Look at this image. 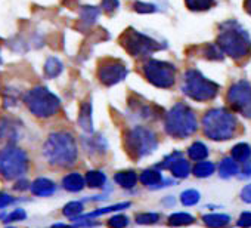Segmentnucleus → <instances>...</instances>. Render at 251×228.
I'll return each mask as SVG.
<instances>
[{
	"label": "nucleus",
	"mask_w": 251,
	"mask_h": 228,
	"mask_svg": "<svg viewBox=\"0 0 251 228\" xmlns=\"http://www.w3.org/2000/svg\"><path fill=\"white\" fill-rule=\"evenodd\" d=\"M43 156L46 162L56 168H71L78 157V148L70 132H53L43 144Z\"/></svg>",
	"instance_id": "obj_1"
},
{
	"label": "nucleus",
	"mask_w": 251,
	"mask_h": 228,
	"mask_svg": "<svg viewBox=\"0 0 251 228\" xmlns=\"http://www.w3.org/2000/svg\"><path fill=\"white\" fill-rule=\"evenodd\" d=\"M204 134L214 141H225L232 138L236 120L232 114L225 108H214L204 114L202 117Z\"/></svg>",
	"instance_id": "obj_2"
},
{
	"label": "nucleus",
	"mask_w": 251,
	"mask_h": 228,
	"mask_svg": "<svg viewBox=\"0 0 251 228\" xmlns=\"http://www.w3.org/2000/svg\"><path fill=\"white\" fill-rule=\"evenodd\" d=\"M164 128L173 138H186L197 131L198 125L194 111L186 104L179 102L166 114Z\"/></svg>",
	"instance_id": "obj_3"
},
{
	"label": "nucleus",
	"mask_w": 251,
	"mask_h": 228,
	"mask_svg": "<svg viewBox=\"0 0 251 228\" xmlns=\"http://www.w3.org/2000/svg\"><path fill=\"white\" fill-rule=\"evenodd\" d=\"M24 102L33 116L39 119L52 117L61 108L59 98L45 86H36L28 90L24 96Z\"/></svg>",
	"instance_id": "obj_4"
},
{
	"label": "nucleus",
	"mask_w": 251,
	"mask_h": 228,
	"mask_svg": "<svg viewBox=\"0 0 251 228\" xmlns=\"http://www.w3.org/2000/svg\"><path fill=\"white\" fill-rule=\"evenodd\" d=\"M27 153L15 144H8L0 150V176L8 181L23 178L28 171Z\"/></svg>",
	"instance_id": "obj_5"
},
{
	"label": "nucleus",
	"mask_w": 251,
	"mask_h": 228,
	"mask_svg": "<svg viewBox=\"0 0 251 228\" xmlns=\"http://www.w3.org/2000/svg\"><path fill=\"white\" fill-rule=\"evenodd\" d=\"M157 137L145 126H135L124 135V148L133 160L150 156L157 148Z\"/></svg>",
	"instance_id": "obj_6"
},
{
	"label": "nucleus",
	"mask_w": 251,
	"mask_h": 228,
	"mask_svg": "<svg viewBox=\"0 0 251 228\" xmlns=\"http://www.w3.org/2000/svg\"><path fill=\"white\" fill-rule=\"evenodd\" d=\"M217 46L233 59H241L251 54V40L248 34L238 26L225 28L217 39Z\"/></svg>",
	"instance_id": "obj_7"
},
{
	"label": "nucleus",
	"mask_w": 251,
	"mask_h": 228,
	"mask_svg": "<svg viewBox=\"0 0 251 228\" xmlns=\"http://www.w3.org/2000/svg\"><path fill=\"white\" fill-rule=\"evenodd\" d=\"M182 90L185 95L195 101H208L213 99L219 92V85L205 79L200 71L189 70L185 74Z\"/></svg>",
	"instance_id": "obj_8"
},
{
	"label": "nucleus",
	"mask_w": 251,
	"mask_h": 228,
	"mask_svg": "<svg viewBox=\"0 0 251 228\" xmlns=\"http://www.w3.org/2000/svg\"><path fill=\"white\" fill-rule=\"evenodd\" d=\"M121 45L133 57H148L155 51H161L166 45H160L150 36L136 30H127L121 36Z\"/></svg>",
	"instance_id": "obj_9"
},
{
	"label": "nucleus",
	"mask_w": 251,
	"mask_h": 228,
	"mask_svg": "<svg viewBox=\"0 0 251 228\" xmlns=\"http://www.w3.org/2000/svg\"><path fill=\"white\" fill-rule=\"evenodd\" d=\"M144 74L147 80L161 89H169L175 85L176 80V68L170 62L158 61V59H150L144 65Z\"/></svg>",
	"instance_id": "obj_10"
},
{
	"label": "nucleus",
	"mask_w": 251,
	"mask_h": 228,
	"mask_svg": "<svg viewBox=\"0 0 251 228\" xmlns=\"http://www.w3.org/2000/svg\"><path fill=\"white\" fill-rule=\"evenodd\" d=\"M227 101L233 110L245 117H251V85L248 82H238L230 86Z\"/></svg>",
	"instance_id": "obj_11"
},
{
	"label": "nucleus",
	"mask_w": 251,
	"mask_h": 228,
	"mask_svg": "<svg viewBox=\"0 0 251 228\" xmlns=\"http://www.w3.org/2000/svg\"><path fill=\"white\" fill-rule=\"evenodd\" d=\"M129 74V70L118 59H105L98 70V77L102 85L114 86L123 82Z\"/></svg>",
	"instance_id": "obj_12"
},
{
	"label": "nucleus",
	"mask_w": 251,
	"mask_h": 228,
	"mask_svg": "<svg viewBox=\"0 0 251 228\" xmlns=\"http://www.w3.org/2000/svg\"><path fill=\"white\" fill-rule=\"evenodd\" d=\"M78 125L84 132H87V134L93 132V116H92V102L90 101H84L80 107Z\"/></svg>",
	"instance_id": "obj_13"
},
{
	"label": "nucleus",
	"mask_w": 251,
	"mask_h": 228,
	"mask_svg": "<svg viewBox=\"0 0 251 228\" xmlns=\"http://www.w3.org/2000/svg\"><path fill=\"white\" fill-rule=\"evenodd\" d=\"M31 191L34 196H39V197H48V196H52L56 190V185L52 179H48V178H37L31 185H30Z\"/></svg>",
	"instance_id": "obj_14"
},
{
	"label": "nucleus",
	"mask_w": 251,
	"mask_h": 228,
	"mask_svg": "<svg viewBox=\"0 0 251 228\" xmlns=\"http://www.w3.org/2000/svg\"><path fill=\"white\" fill-rule=\"evenodd\" d=\"M62 187L70 193H78L84 188V178L77 172L68 173L62 179Z\"/></svg>",
	"instance_id": "obj_15"
},
{
	"label": "nucleus",
	"mask_w": 251,
	"mask_h": 228,
	"mask_svg": "<svg viewBox=\"0 0 251 228\" xmlns=\"http://www.w3.org/2000/svg\"><path fill=\"white\" fill-rule=\"evenodd\" d=\"M114 181L117 182V185L130 190L136 185L138 182V175L135 171H120L114 175Z\"/></svg>",
	"instance_id": "obj_16"
},
{
	"label": "nucleus",
	"mask_w": 251,
	"mask_h": 228,
	"mask_svg": "<svg viewBox=\"0 0 251 228\" xmlns=\"http://www.w3.org/2000/svg\"><path fill=\"white\" fill-rule=\"evenodd\" d=\"M64 71V64L56 57H49L45 62V76L48 79H56Z\"/></svg>",
	"instance_id": "obj_17"
},
{
	"label": "nucleus",
	"mask_w": 251,
	"mask_h": 228,
	"mask_svg": "<svg viewBox=\"0 0 251 228\" xmlns=\"http://www.w3.org/2000/svg\"><path fill=\"white\" fill-rule=\"evenodd\" d=\"M17 135L15 123L8 117H0V141H11Z\"/></svg>",
	"instance_id": "obj_18"
},
{
	"label": "nucleus",
	"mask_w": 251,
	"mask_h": 228,
	"mask_svg": "<svg viewBox=\"0 0 251 228\" xmlns=\"http://www.w3.org/2000/svg\"><path fill=\"white\" fill-rule=\"evenodd\" d=\"M202 221L210 228H223L230 222V218L223 213H210V215H204Z\"/></svg>",
	"instance_id": "obj_19"
},
{
	"label": "nucleus",
	"mask_w": 251,
	"mask_h": 228,
	"mask_svg": "<svg viewBox=\"0 0 251 228\" xmlns=\"http://www.w3.org/2000/svg\"><path fill=\"white\" fill-rule=\"evenodd\" d=\"M106 182V176L100 171H89L84 176V184L90 188H102Z\"/></svg>",
	"instance_id": "obj_20"
},
{
	"label": "nucleus",
	"mask_w": 251,
	"mask_h": 228,
	"mask_svg": "<svg viewBox=\"0 0 251 228\" xmlns=\"http://www.w3.org/2000/svg\"><path fill=\"white\" fill-rule=\"evenodd\" d=\"M170 172L173 173V176L176 178H186L191 172V166H189V162H186L185 159L179 157L177 160H175L172 165H170Z\"/></svg>",
	"instance_id": "obj_21"
},
{
	"label": "nucleus",
	"mask_w": 251,
	"mask_h": 228,
	"mask_svg": "<svg viewBox=\"0 0 251 228\" xmlns=\"http://www.w3.org/2000/svg\"><path fill=\"white\" fill-rule=\"evenodd\" d=\"M100 11L96 6H83L81 14H80V21L84 24V27H90L96 23Z\"/></svg>",
	"instance_id": "obj_22"
},
{
	"label": "nucleus",
	"mask_w": 251,
	"mask_h": 228,
	"mask_svg": "<svg viewBox=\"0 0 251 228\" xmlns=\"http://www.w3.org/2000/svg\"><path fill=\"white\" fill-rule=\"evenodd\" d=\"M139 181L147 187H154V185H158L163 181V176L157 169H147V171H144L141 173Z\"/></svg>",
	"instance_id": "obj_23"
},
{
	"label": "nucleus",
	"mask_w": 251,
	"mask_h": 228,
	"mask_svg": "<svg viewBox=\"0 0 251 228\" xmlns=\"http://www.w3.org/2000/svg\"><path fill=\"white\" fill-rule=\"evenodd\" d=\"M219 172H220V176L222 178H230V176H235L238 173V165L236 162L232 159V157H226L220 162V166H219Z\"/></svg>",
	"instance_id": "obj_24"
},
{
	"label": "nucleus",
	"mask_w": 251,
	"mask_h": 228,
	"mask_svg": "<svg viewBox=\"0 0 251 228\" xmlns=\"http://www.w3.org/2000/svg\"><path fill=\"white\" fill-rule=\"evenodd\" d=\"M194 216L186 213V212H176L169 216V225L172 227H183V225H191L194 224Z\"/></svg>",
	"instance_id": "obj_25"
},
{
	"label": "nucleus",
	"mask_w": 251,
	"mask_h": 228,
	"mask_svg": "<svg viewBox=\"0 0 251 228\" xmlns=\"http://www.w3.org/2000/svg\"><path fill=\"white\" fill-rule=\"evenodd\" d=\"M251 157V148L248 144H236L233 148H232V159L235 162H248V159Z\"/></svg>",
	"instance_id": "obj_26"
},
{
	"label": "nucleus",
	"mask_w": 251,
	"mask_h": 228,
	"mask_svg": "<svg viewBox=\"0 0 251 228\" xmlns=\"http://www.w3.org/2000/svg\"><path fill=\"white\" fill-rule=\"evenodd\" d=\"M188 156L192 159V160H204L207 156H208V150L207 147L202 144V142H194L189 148H188Z\"/></svg>",
	"instance_id": "obj_27"
},
{
	"label": "nucleus",
	"mask_w": 251,
	"mask_h": 228,
	"mask_svg": "<svg viewBox=\"0 0 251 228\" xmlns=\"http://www.w3.org/2000/svg\"><path fill=\"white\" fill-rule=\"evenodd\" d=\"M214 169H216L214 163H211V162H200L194 168V175L197 178H208L210 175L214 173Z\"/></svg>",
	"instance_id": "obj_28"
},
{
	"label": "nucleus",
	"mask_w": 251,
	"mask_h": 228,
	"mask_svg": "<svg viewBox=\"0 0 251 228\" xmlns=\"http://www.w3.org/2000/svg\"><path fill=\"white\" fill-rule=\"evenodd\" d=\"M83 209H84V206L81 201H70L64 206L62 213L68 218H77L83 212Z\"/></svg>",
	"instance_id": "obj_29"
},
{
	"label": "nucleus",
	"mask_w": 251,
	"mask_h": 228,
	"mask_svg": "<svg viewBox=\"0 0 251 228\" xmlns=\"http://www.w3.org/2000/svg\"><path fill=\"white\" fill-rule=\"evenodd\" d=\"M87 148L93 150V151H99V153H105L106 151V142L103 140L102 135H95L92 138L87 140Z\"/></svg>",
	"instance_id": "obj_30"
},
{
	"label": "nucleus",
	"mask_w": 251,
	"mask_h": 228,
	"mask_svg": "<svg viewBox=\"0 0 251 228\" xmlns=\"http://www.w3.org/2000/svg\"><path fill=\"white\" fill-rule=\"evenodd\" d=\"M158 219H160V215L155 212H144V213H138L135 216V221L139 225H152V224H157Z\"/></svg>",
	"instance_id": "obj_31"
},
{
	"label": "nucleus",
	"mask_w": 251,
	"mask_h": 228,
	"mask_svg": "<svg viewBox=\"0 0 251 228\" xmlns=\"http://www.w3.org/2000/svg\"><path fill=\"white\" fill-rule=\"evenodd\" d=\"M191 11H205L214 5V0H185Z\"/></svg>",
	"instance_id": "obj_32"
},
{
	"label": "nucleus",
	"mask_w": 251,
	"mask_h": 228,
	"mask_svg": "<svg viewBox=\"0 0 251 228\" xmlns=\"http://www.w3.org/2000/svg\"><path fill=\"white\" fill-rule=\"evenodd\" d=\"M180 201L185 206H194L200 201V193L197 190H186L180 196Z\"/></svg>",
	"instance_id": "obj_33"
},
{
	"label": "nucleus",
	"mask_w": 251,
	"mask_h": 228,
	"mask_svg": "<svg viewBox=\"0 0 251 228\" xmlns=\"http://www.w3.org/2000/svg\"><path fill=\"white\" fill-rule=\"evenodd\" d=\"M130 203H120V204H114V206H106V207H100L98 210H93L92 213L86 215L84 218L89 219V218H95V216H100V215H105V213H109V212H114L117 209H124V207H129Z\"/></svg>",
	"instance_id": "obj_34"
},
{
	"label": "nucleus",
	"mask_w": 251,
	"mask_h": 228,
	"mask_svg": "<svg viewBox=\"0 0 251 228\" xmlns=\"http://www.w3.org/2000/svg\"><path fill=\"white\" fill-rule=\"evenodd\" d=\"M106 225L109 227V228H126L129 225V218L126 216V215H115V216H112V218H109L108 221H106Z\"/></svg>",
	"instance_id": "obj_35"
},
{
	"label": "nucleus",
	"mask_w": 251,
	"mask_h": 228,
	"mask_svg": "<svg viewBox=\"0 0 251 228\" xmlns=\"http://www.w3.org/2000/svg\"><path fill=\"white\" fill-rule=\"evenodd\" d=\"M133 9L139 14H152L157 12V6L152 3H144V2H135Z\"/></svg>",
	"instance_id": "obj_36"
},
{
	"label": "nucleus",
	"mask_w": 251,
	"mask_h": 228,
	"mask_svg": "<svg viewBox=\"0 0 251 228\" xmlns=\"http://www.w3.org/2000/svg\"><path fill=\"white\" fill-rule=\"evenodd\" d=\"M25 218H27V213L23 209H15L12 213L8 215V218L5 219V222L9 224V222H17V221H24Z\"/></svg>",
	"instance_id": "obj_37"
},
{
	"label": "nucleus",
	"mask_w": 251,
	"mask_h": 228,
	"mask_svg": "<svg viewBox=\"0 0 251 228\" xmlns=\"http://www.w3.org/2000/svg\"><path fill=\"white\" fill-rule=\"evenodd\" d=\"M120 8V0H102V9L108 14L115 12Z\"/></svg>",
	"instance_id": "obj_38"
},
{
	"label": "nucleus",
	"mask_w": 251,
	"mask_h": 228,
	"mask_svg": "<svg viewBox=\"0 0 251 228\" xmlns=\"http://www.w3.org/2000/svg\"><path fill=\"white\" fill-rule=\"evenodd\" d=\"M238 227L241 228H250L251 227V213L250 212H244L241 213V216L238 218Z\"/></svg>",
	"instance_id": "obj_39"
},
{
	"label": "nucleus",
	"mask_w": 251,
	"mask_h": 228,
	"mask_svg": "<svg viewBox=\"0 0 251 228\" xmlns=\"http://www.w3.org/2000/svg\"><path fill=\"white\" fill-rule=\"evenodd\" d=\"M12 200H14V199H12L9 194L0 191V209H3V207H6L8 204H11V203H12Z\"/></svg>",
	"instance_id": "obj_40"
},
{
	"label": "nucleus",
	"mask_w": 251,
	"mask_h": 228,
	"mask_svg": "<svg viewBox=\"0 0 251 228\" xmlns=\"http://www.w3.org/2000/svg\"><path fill=\"white\" fill-rule=\"evenodd\" d=\"M241 199L245 201V203H251V184L250 185H245L241 191Z\"/></svg>",
	"instance_id": "obj_41"
},
{
	"label": "nucleus",
	"mask_w": 251,
	"mask_h": 228,
	"mask_svg": "<svg viewBox=\"0 0 251 228\" xmlns=\"http://www.w3.org/2000/svg\"><path fill=\"white\" fill-rule=\"evenodd\" d=\"M14 188H15L17 191H24V190L28 188V182H27L25 179H20V181L14 185Z\"/></svg>",
	"instance_id": "obj_42"
},
{
	"label": "nucleus",
	"mask_w": 251,
	"mask_h": 228,
	"mask_svg": "<svg viewBox=\"0 0 251 228\" xmlns=\"http://www.w3.org/2000/svg\"><path fill=\"white\" fill-rule=\"evenodd\" d=\"M242 173L244 176H251V162H245L244 163V168H242Z\"/></svg>",
	"instance_id": "obj_43"
},
{
	"label": "nucleus",
	"mask_w": 251,
	"mask_h": 228,
	"mask_svg": "<svg viewBox=\"0 0 251 228\" xmlns=\"http://www.w3.org/2000/svg\"><path fill=\"white\" fill-rule=\"evenodd\" d=\"M50 228H74L73 225H68V224H62V222H58V224H53Z\"/></svg>",
	"instance_id": "obj_44"
},
{
	"label": "nucleus",
	"mask_w": 251,
	"mask_h": 228,
	"mask_svg": "<svg viewBox=\"0 0 251 228\" xmlns=\"http://www.w3.org/2000/svg\"><path fill=\"white\" fill-rule=\"evenodd\" d=\"M244 6H245V9H247V12L251 15V0H245V3H244Z\"/></svg>",
	"instance_id": "obj_45"
},
{
	"label": "nucleus",
	"mask_w": 251,
	"mask_h": 228,
	"mask_svg": "<svg viewBox=\"0 0 251 228\" xmlns=\"http://www.w3.org/2000/svg\"><path fill=\"white\" fill-rule=\"evenodd\" d=\"M0 64H2V57H0Z\"/></svg>",
	"instance_id": "obj_46"
},
{
	"label": "nucleus",
	"mask_w": 251,
	"mask_h": 228,
	"mask_svg": "<svg viewBox=\"0 0 251 228\" xmlns=\"http://www.w3.org/2000/svg\"><path fill=\"white\" fill-rule=\"evenodd\" d=\"M6 228H15V227H6Z\"/></svg>",
	"instance_id": "obj_47"
},
{
	"label": "nucleus",
	"mask_w": 251,
	"mask_h": 228,
	"mask_svg": "<svg viewBox=\"0 0 251 228\" xmlns=\"http://www.w3.org/2000/svg\"><path fill=\"white\" fill-rule=\"evenodd\" d=\"M0 219H2V215H0Z\"/></svg>",
	"instance_id": "obj_48"
}]
</instances>
